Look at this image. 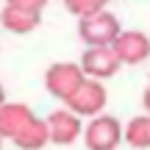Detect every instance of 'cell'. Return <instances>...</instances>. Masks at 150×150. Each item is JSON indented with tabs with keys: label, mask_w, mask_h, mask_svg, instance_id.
<instances>
[{
	"label": "cell",
	"mask_w": 150,
	"mask_h": 150,
	"mask_svg": "<svg viewBox=\"0 0 150 150\" xmlns=\"http://www.w3.org/2000/svg\"><path fill=\"white\" fill-rule=\"evenodd\" d=\"M33 117H36V114L31 111V106L6 100L3 106H0V139H14Z\"/></svg>",
	"instance_id": "cell-8"
},
{
	"label": "cell",
	"mask_w": 150,
	"mask_h": 150,
	"mask_svg": "<svg viewBox=\"0 0 150 150\" xmlns=\"http://www.w3.org/2000/svg\"><path fill=\"white\" fill-rule=\"evenodd\" d=\"M0 150H3V139H0Z\"/></svg>",
	"instance_id": "cell-16"
},
{
	"label": "cell",
	"mask_w": 150,
	"mask_h": 150,
	"mask_svg": "<svg viewBox=\"0 0 150 150\" xmlns=\"http://www.w3.org/2000/svg\"><path fill=\"white\" fill-rule=\"evenodd\" d=\"M122 142H128L134 150H150V114L131 117L122 125Z\"/></svg>",
	"instance_id": "cell-11"
},
{
	"label": "cell",
	"mask_w": 150,
	"mask_h": 150,
	"mask_svg": "<svg viewBox=\"0 0 150 150\" xmlns=\"http://www.w3.org/2000/svg\"><path fill=\"white\" fill-rule=\"evenodd\" d=\"M78 67L83 70L86 78H92V81H106V78H114L122 64H120L117 53L111 50V45H103V47H86L83 53H81Z\"/></svg>",
	"instance_id": "cell-5"
},
{
	"label": "cell",
	"mask_w": 150,
	"mask_h": 150,
	"mask_svg": "<svg viewBox=\"0 0 150 150\" xmlns=\"http://www.w3.org/2000/svg\"><path fill=\"white\" fill-rule=\"evenodd\" d=\"M111 0H64L67 11L75 17H86V14H95V11H103Z\"/></svg>",
	"instance_id": "cell-12"
},
{
	"label": "cell",
	"mask_w": 150,
	"mask_h": 150,
	"mask_svg": "<svg viewBox=\"0 0 150 150\" xmlns=\"http://www.w3.org/2000/svg\"><path fill=\"white\" fill-rule=\"evenodd\" d=\"M6 103V89H3V83H0V106Z\"/></svg>",
	"instance_id": "cell-15"
},
{
	"label": "cell",
	"mask_w": 150,
	"mask_h": 150,
	"mask_svg": "<svg viewBox=\"0 0 150 150\" xmlns=\"http://www.w3.org/2000/svg\"><path fill=\"white\" fill-rule=\"evenodd\" d=\"M11 142H14L20 150H42V147L50 142V139H47V125H45V120H42V117H33Z\"/></svg>",
	"instance_id": "cell-10"
},
{
	"label": "cell",
	"mask_w": 150,
	"mask_h": 150,
	"mask_svg": "<svg viewBox=\"0 0 150 150\" xmlns=\"http://www.w3.org/2000/svg\"><path fill=\"white\" fill-rule=\"evenodd\" d=\"M81 136L89 150H117L122 145V122L114 114H97L83 125Z\"/></svg>",
	"instance_id": "cell-2"
},
{
	"label": "cell",
	"mask_w": 150,
	"mask_h": 150,
	"mask_svg": "<svg viewBox=\"0 0 150 150\" xmlns=\"http://www.w3.org/2000/svg\"><path fill=\"white\" fill-rule=\"evenodd\" d=\"M142 106H145V114H150V83H147V89L142 92Z\"/></svg>",
	"instance_id": "cell-14"
},
{
	"label": "cell",
	"mask_w": 150,
	"mask_h": 150,
	"mask_svg": "<svg viewBox=\"0 0 150 150\" xmlns=\"http://www.w3.org/2000/svg\"><path fill=\"white\" fill-rule=\"evenodd\" d=\"M122 31L117 14H111L108 8L95 11V14L78 17V36L86 47H103V45H111L117 39V33Z\"/></svg>",
	"instance_id": "cell-1"
},
{
	"label": "cell",
	"mask_w": 150,
	"mask_h": 150,
	"mask_svg": "<svg viewBox=\"0 0 150 150\" xmlns=\"http://www.w3.org/2000/svg\"><path fill=\"white\" fill-rule=\"evenodd\" d=\"M45 125H47V139L53 145H72V142L81 139L83 134V120L78 114H72L70 108H56L45 117Z\"/></svg>",
	"instance_id": "cell-7"
},
{
	"label": "cell",
	"mask_w": 150,
	"mask_h": 150,
	"mask_svg": "<svg viewBox=\"0 0 150 150\" xmlns=\"http://www.w3.org/2000/svg\"><path fill=\"white\" fill-rule=\"evenodd\" d=\"M83 81H86V75H83V70H81L78 64H72V61H56V64H50L47 72H45V89H47L56 100L67 103L75 92L81 89Z\"/></svg>",
	"instance_id": "cell-3"
},
{
	"label": "cell",
	"mask_w": 150,
	"mask_h": 150,
	"mask_svg": "<svg viewBox=\"0 0 150 150\" xmlns=\"http://www.w3.org/2000/svg\"><path fill=\"white\" fill-rule=\"evenodd\" d=\"M106 103H108V92H106V86H103V81L86 78L83 83H81V89L64 103V108H70L81 120H92V117H97V114H103Z\"/></svg>",
	"instance_id": "cell-4"
},
{
	"label": "cell",
	"mask_w": 150,
	"mask_h": 150,
	"mask_svg": "<svg viewBox=\"0 0 150 150\" xmlns=\"http://www.w3.org/2000/svg\"><path fill=\"white\" fill-rule=\"evenodd\" d=\"M39 22H42V14L20 11V8H11V6H3V11H0V25L11 33H31L39 28Z\"/></svg>",
	"instance_id": "cell-9"
},
{
	"label": "cell",
	"mask_w": 150,
	"mask_h": 150,
	"mask_svg": "<svg viewBox=\"0 0 150 150\" xmlns=\"http://www.w3.org/2000/svg\"><path fill=\"white\" fill-rule=\"evenodd\" d=\"M111 50L117 53V59H120V64H131V67H136V64H142V61H147L150 59V36L145 31H120L117 33V39L111 42Z\"/></svg>",
	"instance_id": "cell-6"
},
{
	"label": "cell",
	"mask_w": 150,
	"mask_h": 150,
	"mask_svg": "<svg viewBox=\"0 0 150 150\" xmlns=\"http://www.w3.org/2000/svg\"><path fill=\"white\" fill-rule=\"evenodd\" d=\"M6 6L11 8H20V11H31V14H42L47 0H6Z\"/></svg>",
	"instance_id": "cell-13"
}]
</instances>
